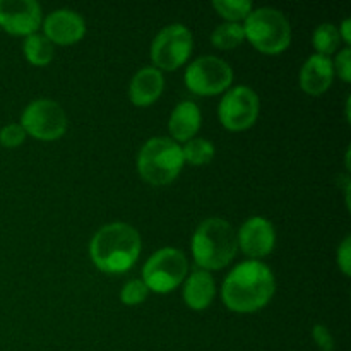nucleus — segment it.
Instances as JSON below:
<instances>
[{"label": "nucleus", "mask_w": 351, "mask_h": 351, "mask_svg": "<svg viewBox=\"0 0 351 351\" xmlns=\"http://www.w3.org/2000/svg\"><path fill=\"white\" fill-rule=\"evenodd\" d=\"M338 266L345 276L351 273V237H345L338 247Z\"/></svg>", "instance_id": "nucleus-27"}, {"label": "nucleus", "mask_w": 351, "mask_h": 351, "mask_svg": "<svg viewBox=\"0 0 351 351\" xmlns=\"http://www.w3.org/2000/svg\"><path fill=\"white\" fill-rule=\"evenodd\" d=\"M351 19L350 17H346V19H343L341 26L338 27V33H339V38H341V41H345L346 47H350L351 43Z\"/></svg>", "instance_id": "nucleus-28"}, {"label": "nucleus", "mask_w": 351, "mask_h": 351, "mask_svg": "<svg viewBox=\"0 0 351 351\" xmlns=\"http://www.w3.org/2000/svg\"><path fill=\"white\" fill-rule=\"evenodd\" d=\"M26 141V132L19 123H7L0 130V144L3 147H17Z\"/></svg>", "instance_id": "nucleus-24"}, {"label": "nucleus", "mask_w": 351, "mask_h": 351, "mask_svg": "<svg viewBox=\"0 0 351 351\" xmlns=\"http://www.w3.org/2000/svg\"><path fill=\"white\" fill-rule=\"evenodd\" d=\"M165 89L163 72L156 67H143L134 74L129 84V98L136 106H149L156 101Z\"/></svg>", "instance_id": "nucleus-15"}, {"label": "nucleus", "mask_w": 351, "mask_h": 351, "mask_svg": "<svg viewBox=\"0 0 351 351\" xmlns=\"http://www.w3.org/2000/svg\"><path fill=\"white\" fill-rule=\"evenodd\" d=\"M43 23L41 5L34 0H0V27L14 36L38 33Z\"/></svg>", "instance_id": "nucleus-11"}, {"label": "nucleus", "mask_w": 351, "mask_h": 351, "mask_svg": "<svg viewBox=\"0 0 351 351\" xmlns=\"http://www.w3.org/2000/svg\"><path fill=\"white\" fill-rule=\"evenodd\" d=\"M182 146L170 137H153L137 154V170L151 185L171 184L184 168Z\"/></svg>", "instance_id": "nucleus-5"}, {"label": "nucleus", "mask_w": 351, "mask_h": 351, "mask_svg": "<svg viewBox=\"0 0 351 351\" xmlns=\"http://www.w3.org/2000/svg\"><path fill=\"white\" fill-rule=\"evenodd\" d=\"M194 48L191 29L180 23L165 26L151 43V60L158 71H177L187 62Z\"/></svg>", "instance_id": "nucleus-7"}, {"label": "nucleus", "mask_w": 351, "mask_h": 351, "mask_svg": "<svg viewBox=\"0 0 351 351\" xmlns=\"http://www.w3.org/2000/svg\"><path fill=\"white\" fill-rule=\"evenodd\" d=\"M339 43H341V38H339L338 27L331 23H322L319 24L314 29L312 34V45L317 50L319 55H324L329 57L335 51H338Z\"/></svg>", "instance_id": "nucleus-21"}, {"label": "nucleus", "mask_w": 351, "mask_h": 351, "mask_svg": "<svg viewBox=\"0 0 351 351\" xmlns=\"http://www.w3.org/2000/svg\"><path fill=\"white\" fill-rule=\"evenodd\" d=\"M213 9L225 19V23H240L252 10L250 0H215Z\"/></svg>", "instance_id": "nucleus-22"}, {"label": "nucleus", "mask_w": 351, "mask_h": 351, "mask_svg": "<svg viewBox=\"0 0 351 351\" xmlns=\"http://www.w3.org/2000/svg\"><path fill=\"white\" fill-rule=\"evenodd\" d=\"M215 144L211 141L204 139V137H194V139L187 141L182 147V154H184V161H187L192 167H204L209 165L215 158Z\"/></svg>", "instance_id": "nucleus-19"}, {"label": "nucleus", "mask_w": 351, "mask_h": 351, "mask_svg": "<svg viewBox=\"0 0 351 351\" xmlns=\"http://www.w3.org/2000/svg\"><path fill=\"white\" fill-rule=\"evenodd\" d=\"M24 57L29 64L36 65V67H45L53 60L55 55V45L48 40L45 34L34 33L26 36L23 45Z\"/></svg>", "instance_id": "nucleus-18"}, {"label": "nucleus", "mask_w": 351, "mask_h": 351, "mask_svg": "<svg viewBox=\"0 0 351 351\" xmlns=\"http://www.w3.org/2000/svg\"><path fill=\"white\" fill-rule=\"evenodd\" d=\"M43 34L53 45H74L86 34V21L72 9H57L48 14L41 23Z\"/></svg>", "instance_id": "nucleus-13"}, {"label": "nucleus", "mask_w": 351, "mask_h": 351, "mask_svg": "<svg viewBox=\"0 0 351 351\" xmlns=\"http://www.w3.org/2000/svg\"><path fill=\"white\" fill-rule=\"evenodd\" d=\"M67 115L62 105L53 99H34L21 115V123L26 136L38 141H57L67 132Z\"/></svg>", "instance_id": "nucleus-9"}, {"label": "nucleus", "mask_w": 351, "mask_h": 351, "mask_svg": "<svg viewBox=\"0 0 351 351\" xmlns=\"http://www.w3.org/2000/svg\"><path fill=\"white\" fill-rule=\"evenodd\" d=\"M332 69H335V74H338V77L343 82L351 81V50L350 47H345L343 50L338 51L336 58L332 60Z\"/></svg>", "instance_id": "nucleus-25"}, {"label": "nucleus", "mask_w": 351, "mask_h": 351, "mask_svg": "<svg viewBox=\"0 0 351 351\" xmlns=\"http://www.w3.org/2000/svg\"><path fill=\"white\" fill-rule=\"evenodd\" d=\"M237 242H239V250H242L250 261L269 256L276 245V232L273 223L264 216H252L245 219L237 232Z\"/></svg>", "instance_id": "nucleus-12"}, {"label": "nucleus", "mask_w": 351, "mask_h": 351, "mask_svg": "<svg viewBox=\"0 0 351 351\" xmlns=\"http://www.w3.org/2000/svg\"><path fill=\"white\" fill-rule=\"evenodd\" d=\"M245 41V33L240 23H223L211 33V43L219 50H232Z\"/></svg>", "instance_id": "nucleus-20"}, {"label": "nucleus", "mask_w": 351, "mask_h": 351, "mask_svg": "<svg viewBox=\"0 0 351 351\" xmlns=\"http://www.w3.org/2000/svg\"><path fill=\"white\" fill-rule=\"evenodd\" d=\"M185 86L199 96H215L226 93L233 82V69L223 58L204 55L189 64L185 71Z\"/></svg>", "instance_id": "nucleus-8"}, {"label": "nucleus", "mask_w": 351, "mask_h": 351, "mask_svg": "<svg viewBox=\"0 0 351 351\" xmlns=\"http://www.w3.org/2000/svg\"><path fill=\"white\" fill-rule=\"evenodd\" d=\"M149 295V290L144 285L143 280H132L127 281L122 287V291H120V300H122L123 305H129V307H136V305H141L146 297Z\"/></svg>", "instance_id": "nucleus-23"}, {"label": "nucleus", "mask_w": 351, "mask_h": 351, "mask_svg": "<svg viewBox=\"0 0 351 351\" xmlns=\"http://www.w3.org/2000/svg\"><path fill=\"white\" fill-rule=\"evenodd\" d=\"M261 101L257 93L249 86H235L223 95L218 106L219 122L232 132L247 130L257 122Z\"/></svg>", "instance_id": "nucleus-10"}, {"label": "nucleus", "mask_w": 351, "mask_h": 351, "mask_svg": "<svg viewBox=\"0 0 351 351\" xmlns=\"http://www.w3.org/2000/svg\"><path fill=\"white\" fill-rule=\"evenodd\" d=\"M141 235L129 223H110L101 226L89 243V256L99 271L108 274L123 273L141 256Z\"/></svg>", "instance_id": "nucleus-2"}, {"label": "nucleus", "mask_w": 351, "mask_h": 351, "mask_svg": "<svg viewBox=\"0 0 351 351\" xmlns=\"http://www.w3.org/2000/svg\"><path fill=\"white\" fill-rule=\"evenodd\" d=\"M189 273L187 257L182 250L165 247L156 250L143 267V281L154 293H170L180 287Z\"/></svg>", "instance_id": "nucleus-6"}, {"label": "nucleus", "mask_w": 351, "mask_h": 351, "mask_svg": "<svg viewBox=\"0 0 351 351\" xmlns=\"http://www.w3.org/2000/svg\"><path fill=\"white\" fill-rule=\"evenodd\" d=\"M276 290L273 271L261 261H245L230 271L221 287L225 307L237 314H252L266 307Z\"/></svg>", "instance_id": "nucleus-1"}, {"label": "nucleus", "mask_w": 351, "mask_h": 351, "mask_svg": "<svg viewBox=\"0 0 351 351\" xmlns=\"http://www.w3.org/2000/svg\"><path fill=\"white\" fill-rule=\"evenodd\" d=\"M216 295L215 278L204 269H195L184 281V300L192 311H204L213 304Z\"/></svg>", "instance_id": "nucleus-17"}, {"label": "nucleus", "mask_w": 351, "mask_h": 351, "mask_svg": "<svg viewBox=\"0 0 351 351\" xmlns=\"http://www.w3.org/2000/svg\"><path fill=\"white\" fill-rule=\"evenodd\" d=\"M242 26L245 40L261 53L278 55L291 43L290 21L281 10L273 7L252 9Z\"/></svg>", "instance_id": "nucleus-4"}, {"label": "nucleus", "mask_w": 351, "mask_h": 351, "mask_svg": "<svg viewBox=\"0 0 351 351\" xmlns=\"http://www.w3.org/2000/svg\"><path fill=\"white\" fill-rule=\"evenodd\" d=\"M202 115L199 106L194 101H182L171 112L168 120V130H170L171 141L175 143H187L197 136L201 129Z\"/></svg>", "instance_id": "nucleus-16"}, {"label": "nucleus", "mask_w": 351, "mask_h": 351, "mask_svg": "<svg viewBox=\"0 0 351 351\" xmlns=\"http://www.w3.org/2000/svg\"><path fill=\"white\" fill-rule=\"evenodd\" d=\"M335 79L331 57L314 53L305 60L300 69V86L307 95L321 96L331 88Z\"/></svg>", "instance_id": "nucleus-14"}, {"label": "nucleus", "mask_w": 351, "mask_h": 351, "mask_svg": "<svg viewBox=\"0 0 351 351\" xmlns=\"http://www.w3.org/2000/svg\"><path fill=\"white\" fill-rule=\"evenodd\" d=\"M312 336H314L315 345L319 346L321 351H332L335 350V339L329 329L324 324H315L312 328Z\"/></svg>", "instance_id": "nucleus-26"}, {"label": "nucleus", "mask_w": 351, "mask_h": 351, "mask_svg": "<svg viewBox=\"0 0 351 351\" xmlns=\"http://www.w3.org/2000/svg\"><path fill=\"white\" fill-rule=\"evenodd\" d=\"M239 252L237 232L226 219L208 218L192 237V257L199 269L219 271L228 266Z\"/></svg>", "instance_id": "nucleus-3"}]
</instances>
